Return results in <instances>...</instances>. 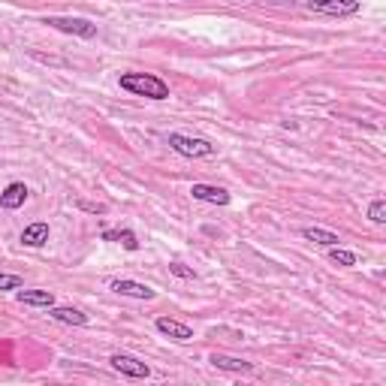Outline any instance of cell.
<instances>
[{"label":"cell","instance_id":"obj_13","mask_svg":"<svg viewBox=\"0 0 386 386\" xmlns=\"http://www.w3.org/2000/svg\"><path fill=\"white\" fill-rule=\"evenodd\" d=\"M211 365L214 368H223V371H254L251 362L238 359V356H226V353H211Z\"/></svg>","mask_w":386,"mask_h":386},{"label":"cell","instance_id":"obj_18","mask_svg":"<svg viewBox=\"0 0 386 386\" xmlns=\"http://www.w3.org/2000/svg\"><path fill=\"white\" fill-rule=\"evenodd\" d=\"M21 287H25V281L18 275H4L0 271V290H21Z\"/></svg>","mask_w":386,"mask_h":386},{"label":"cell","instance_id":"obj_14","mask_svg":"<svg viewBox=\"0 0 386 386\" xmlns=\"http://www.w3.org/2000/svg\"><path fill=\"white\" fill-rule=\"evenodd\" d=\"M302 238H308V242L314 245H323V247H335L341 238H338L335 233H329V230H320V226H305L302 230Z\"/></svg>","mask_w":386,"mask_h":386},{"label":"cell","instance_id":"obj_6","mask_svg":"<svg viewBox=\"0 0 386 386\" xmlns=\"http://www.w3.org/2000/svg\"><path fill=\"white\" fill-rule=\"evenodd\" d=\"M109 287L115 290L118 296H133V299H154V290H151V287H145V283H139V281H124V278H118V281H112Z\"/></svg>","mask_w":386,"mask_h":386},{"label":"cell","instance_id":"obj_15","mask_svg":"<svg viewBox=\"0 0 386 386\" xmlns=\"http://www.w3.org/2000/svg\"><path fill=\"white\" fill-rule=\"evenodd\" d=\"M103 238H106V242L124 245L127 251H139V238H136L130 230H103Z\"/></svg>","mask_w":386,"mask_h":386},{"label":"cell","instance_id":"obj_4","mask_svg":"<svg viewBox=\"0 0 386 386\" xmlns=\"http://www.w3.org/2000/svg\"><path fill=\"white\" fill-rule=\"evenodd\" d=\"M305 9H308V13H317V16L347 18V16L359 13V0H308Z\"/></svg>","mask_w":386,"mask_h":386},{"label":"cell","instance_id":"obj_9","mask_svg":"<svg viewBox=\"0 0 386 386\" xmlns=\"http://www.w3.org/2000/svg\"><path fill=\"white\" fill-rule=\"evenodd\" d=\"M28 197H30V190L21 185V181H13V185L0 193V206H4L6 211H13V209H18V206H25Z\"/></svg>","mask_w":386,"mask_h":386},{"label":"cell","instance_id":"obj_17","mask_svg":"<svg viewBox=\"0 0 386 386\" xmlns=\"http://www.w3.org/2000/svg\"><path fill=\"white\" fill-rule=\"evenodd\" d=\"M368 221L371 223H386V202L383 199H374L368 206Z\"/></svg>","mask_w":386,"mask_h":386},{"label":"cell","instance_id":"obj_3","mask_svg":"<svg viewBox=\"0 0 386 386\" xmlns=\"http://www.w3.org/2000/svg\"><path fill=\"white\" fill-rule=\"evenodd\" d=\"M42 25H49V28L61 30V33H73V37H78V40H94V37H97V25H94V21H88V18L49 16V18L42 21Z\"/></svg>","mask_w":386,"mask_h":386},{"label":"cell","instance_id":"obj_5","mask_svg":"<svg viewBox=\"0 0 386 386\" xmlns=\"http://www.w3.org/2000/svg\"><path fill=\"white\" fill-rule=\"evenodd\" d=\"M109 362H112V368L121 371V374H127V378H148V374H151V368L145 365V362H139L130 353H112Z\"/></svg>","mask_w":386,"mask_h":386},{"label":"cell","instance_id":"obj_1","mask_svg":"<svg viewBox=\"0 0 386 386\" xmlns=\"http://www.w3.org/2000/svg\"><path fill=\"white\" fill-rule=\"evenodd\" d=\"M118 85L136 97H148V100H166L169 97V85L151 73H121Z\"/></svg>","mask_w":386,"mask_h":386},{"label":"cell","instance_id":"obj_2","mask_svg":"<svg viewBox=\"0 0 386 386\" xmlns=\"http://www.w3.org/2000/svg\"><path fill=\"white\" fill-rule=\"evenodd\" d=\"M169 148L185 154V157H214L218 148L209 142V139H197V136H185V133H169L166 136Z\"/></svg>","mask_w":386,"mask_h":386},{"label":"cell","instance_id":"obj_11","mask_svg":"<svg viewBox=\"0 0 386 386\" xmlns=\"http://www.w3.org/2000/svg\"><path fill=\"white\" fill-rule=\"evenodd\" d=\"M45 242H49V223H30L25 226V233H21V245H28V247H42Z\"/></svg>","mask_w":386,"mask_h":386},{"label":"cell","instance_id":"obj_7","mask_svg":"<svg viewBox=\"0 0 386 386\" xmlns=\"http://www.w3.org/2000/svg\"><path fill=\"white\" fill-rule=\"evenodd\" d=\"M193 199H202V202H211V206H230V193L223 187H211V185H193L190 187Z\"/></svg>","mask_w":386,"mask_h":386},{"label":"cell","instance_id":"obj_12","mask_svg":"<svg viewBox=\"0 0 386 386\" xmlns=\"http://www.w3.org/2000/svg\"><path fill=\"white\" fill-rule=\"evenodd\" d=\"M49 317L58 323H66V326H88V314H82L78 308H58V305H52Z\"/></svg>","mask_w":386,"mask_h":386},{"label":"cell","instance_id":"obj_8","mask_svg":"<svg viewBox=\"0 0 386 386\" xmlns=\"http://www.w3.org/2000/svg\"><path fill=\"white\" fill-rule=\"evenodd\" d=\"M154 326H157V332L169 335L172 341H190V338H193V329H190V326L178 323V320H169V317H157Z\"/></svg>","mask_w":386,"mask_h":386},{"label":"cell","instance_id":"obj_16","mask_svg":"<svg viewBox=\"0 0 386 386\" xmlns=\"http://www.w3.org/2000/svg\"><path fill=\"white\" fill-rule=\"evenodd\" d=\"M329 259H332L335 266H356V254L353 251H344V247H329Z\"/></svg>","mask_w":386,"mask_h":386},{"label":"cell","instance_id":"obj_10","mask_svg":"<svg viewBox=\"0 0 386 386\" xmlns=\"http://www.w3.org/2000/svg\"><path fill=\"white\" fill-rule=\"evenodd\" d=\"M16 299L21 302V305H33V308H52L54 305V296L49 290H16Z\"/></svg>","mask_w":386,"mask_h":386},{"label":"cell","instance_id":"obj_19","mask_svg":"<svg viewBox=\"0 0 386 386\" xmlns=\"http://www.w3.org/2000/svg\"><path fill=\"white\" fill-rule=\"evenodd\" d=\"M169 269H172V271H175V275H178V278H193V271H190V269H185V266H181V263H172V266H169Z\"/></svg>","mask_w":386,"mask_h":386}]
</instances>
